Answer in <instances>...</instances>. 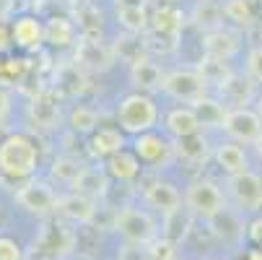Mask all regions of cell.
<instances>
[{"label": "cell", "mask_w": 262, "mask_h": 260, "mask_svg": "<svg viewBox=\"0 0 262 260\" xmlns=\"http://www.w3.org/2000/svg\"><path fill=\"white\" fill-rule=\"evenodd\" d=\"M70 128L76 133H94L99 130V112L89 104H76L70 109Z\"/></svg>", "instance_id": "36"}, {"label": "cell", "mask_w": 262, "mask_h": 260, "mask_svg": "<svg viewBox=\"0 0 262 260\" xmlns=\"http://www.w3.org/2000/svg\"><path fill=\"white\" fill-rule=\"evenodd\" d=\"M73 21H76L81 36H89V39H101V34H104V16H101V11L94 3H81L76 8Z\"/></svg>", "instance_id": "31"}, {"label": "cell", "mask_w": 262, "mask_h": 260, "mask_svg": "<svg viewBox=\"0 0 262 260\" xmlns=\"http://www.w3.org/2000/svg\"><path fill=\"white\" fill-rule=\"evenodd\" d=\"M184 211H190L203 221H210L221 211H226V195H223L221 185L210 177L192 179L184 190Z\"/></svg>", "instance_id": "4"}, {"label": "cell", "mask_w": 262, "mask_h": 260, "mask_svg": "<svg viewBox=\"0 0 262 260\" xmlns=\"http://www.w3.org/2000/svg\"><path fill=\"white\" fill-rule=\"evenodd\" d=\"M26 117L31 123V128L36 130H57L60 120H62V104H60V94L57 91H39L34 94L29 107H26Z\"/></svg>", "instance_id": "9"}, {"label": "cell", "mask_w": 262, "mask_h": 260, "mask_svg": "<svg viewBox=\"0 0 262 260\" xmlns=\"http://www.w3.org/2000/svg\"><path fill=\"white\" fill-rule=\"evenodd\" d=\"M143 198L161 216H171V213L182 211V206H184V195L166 179H151L145 185V190H143Z\"/></svg>", "instance_id": "13"}, {"label": "cell", "mask_w": 262, "mask_h": 260, "mask_svg": "<svg viewBox=\"0 0 262 260\" xmlns=\"http://www.w3.org/2000/svg\"><path fill=\"white\" fill-rule=\"evenodd\" d=\"M86 73L89 70H106L112 63H115V52H112V45H104L101 39H89V36H81L76 45V55H73Z\"/></svg>", "instance_id": "14"}, {"label": "cell", "mask_w": 262, "mask_h": 260, "mask_svg": "<svg viewBox=\"0 0 262 260\" xmlns=\"http://www.w3.org/2000/svg\"><path fill=\"white\" fill-rule=\"evenodd\" d=\"M55 84H57L60 96H78V94L86 91V70L76 60H70L68 65H62L57 70Z\"/></svg>", "instance_id": "26"}, {"label": "cell", "mask_w": 262, "mask_h": 260, "mask_svg": "<svg viewBox=\"0 0 262 260\" xmlns=\"http://www.w3.org/2000/svg\"><path fill=\"white\" fill-rule=\"evenodd\" d=\"M117 8L120 6H151V0H115Z\"/></svg>", "instance_id": "45"}, {"label": "cell", "mask_w": 262, "mask_h": 260, "mask_svg": "<svg viewBox=\"0 0 262 260\" xmlns=\"http://www.w3.org/2000/svg\"><path fill=\"white\" fill-rule=\"evenodd\" d=\"M13 198L26 213H31L36 218L52 216L57 211V201H60V195L55 193L52 185L45 182V179H36V177H31L26 182H18Z\"/></svg>", "instance_id": "5"}, {"label": "cell", "mask_w": 262, "mask_h": 260, "mask_svg": "<svg viewBox=\"0 0 262 260\" xmlns=\"http://www.w3.org/2000/svg\"><path fill=\"white\" fill-rule=\"evenodd\" d=\"M125 148V135L120 128H99L91 133L89 138V154L94 159H109V156H115L117 151H122Z\"/></svg>", "instance_id": "21"}, {"label": "cell", "mask_w": 262, "mask_h": 260, "mask_svg": "<svg viewBox=\"0 0 262 260\" xmlns=\"http://www.w3.org/2000/svg\"><path fill=\"white\" fill-rule=\"evenodd\" d=\"M0 260H26V252L13 237L0 234Z\"/></svg>", "instance_id": "39"}, {"label": "cell", "mask_w": 262, "mask_h": 260, "mask_svg": "<svg viewBox=\"0 0 262 260\" xmlns=\"http://www.w3.org/2000/svg\"><path fill=\"white\" fill-rule=\"evenodd\" d=\"M182 13L177 11V6L169 3H159L156 11H151V29H148V39H161L166 42L169 50H174L177 39H179V31H182Z\"/></svg>", "instance_id": "11"}, {"label": "cell", "mask_w": 262, "mask_h": 260, "mask_svg": "<svg viewBox=\"0 0 262 260\" xmlns=\"http://www.w3.org/2000/svg\"><path fill=\"white\" fill-rule=\"evenodd\" d=\"M174 154H177L179 162L198 167V164H205L213 156V148H210V143L203 133H195V135H187V138H177L174 141Z\"/></svg>", "instance_id": "19"}, {"label": "cell", "mask_w": 262, "mask_h": 260, "mask_svg": "<svg viewBox=\"0 0 262 260\" xmlns=\"http://www.w3.org/2000/svg\"><path fill=\"white\" fill-rule=\"evenodd\" d=\"M254 109H257V115L262 117V94H257V96H254Z\"/></svg>", "instance_id": "47"}, {"label": "cell", "mask_w": 262, "mask_h": 260, "mask_svg": "<svg viewBox=\"0 0 262 260\" xmlns=\"http://www.w3.org/2000/svg\"><path fill=\"white\" fill-rule=\"evenodd\" d=\"M39 167V148L26 133H8L0 141V177L8 182H26Z\"/></svg>", "instance_id": "1"}, {"label": "cell", "mask_w": 262, "mask_h": 260, "mask_svg": "<svg viewBox=\"0 0 262 260\" xmlns=\"http://www.w3.org/2000/svg\"><path fill=\"white\" fill-rule=\"evenodd\" d=\"M117 24L122 26V31L148 34V29H151V8L148 6H120Z\"/></svg>", "instance_id": "30"}, {"label": "cell", "mask_w": 262, "mask_h": 260, "mask_svg": "<svg viewBox=\"0 0 262 260\" xmlns=\"http://www.w3.org/2000/svg\"><path fill=\"white\" fill-rule=\"evenodd\" d=\"M164 94L182 104H195L198 99L208 94V84L198 68H174V70H166Z\"/></svg>", "instance_id": "6"}, {"label": "cell", "mask_w": 262, "mask_h": 260, "mask_svg": "<svg viewBox=\"0 0 262 260\" xmlns=\"http://www.w3.org/2000/svg\"><path fill=\"white\" fill-rule=\"evenodd\" d=\"M156 3H169V6H174V3H177V0H156Z\"/></svg>", "instance_id": "49"}, {"label": "cell", "mask_w": 262, "mask_h": 260, "mask_svg": "<svg viewBox=\"0 0 262 260\" xmlns=\"http://www.w3.org/2000/svg\"><path fill=\"white\" fill-rule=\"evenodd\" d=\"M192 107H195V112H198L203 128H221L223 130V123H226V115H229V104L223 99H215V96L205 94Z\"/></svg>", "instance_id": "28"}, {"label": "cell", "mask_w": 262, "mask_h": 260, "mask_svg": "<svg viewBox=\"0 0 262 260\" xmlns=\"http://www.w3.org/2000/svg\"><path fill=\"white\" fill-rule=\"evenodd\" d=\"M13 11L11 0H0V18H8V13Z\"/></svg>", "instance_id": "46"}, {"label": "cell", "mask_w": 262, "mask_h": 260, "mask_svg": "<svg viewBox=\"0 0 262 260\" xmlns=\"http://www.w3.org/2000/svg\"><path fill=\"white\" fill-rule=\"evenodd\" d=\"M247 76L254 84H262V45L252 47L247 55Z\"/></svg>", "instance_id": "40"}, {"label": "cell", "mask_w": 262, "mask_h": 260, "mask_svg": "<svg viewBox=\"0 0 262 260\" xmlns=\"http://www.w3.org/2000/svg\"><path fill=\"white\" fill-rule=\"evenodd\" d=\"M140 167H143V162L135 156V151H127V148H122V151H117L115 156H109V159L104 162L106 174L115 177V179H120V182H133V179H138Z\"/></svg>", "instance_id": "25"}, {"label": "cell", "mask_w": 262, "mask_h": 260, "mask_svg": "<svg viewBox=\"0 0 262 260\" xmlns=\"http://www.w3.org/2000/svg\"><path fill=\"white\" fill-rule=\"evenodd\" d=\"M229 198L234 201V206L239 211H257L262 208V177L252 169L247 172H239V174H231L229 182Z\"/></svg>", "instance_id": "10"}, {"label": "cell", "mask_w": 262, "mask_h": 260, "mask_svg": "<svg viewBox=\"0 0 262 260\" xmlns=\"http://www.w3.org/2000/svg\"><path fill=\"white\" fill-rule=\"evenodd\" d=\"M11 47H13V26L6 18H0V55H6Z\"/></svg>", "instance_id": "41"}, {"label": "cell", "mask_w": 262, "mask_h": 260, "mask_svg": "<svg viewBox=\"0 0 262 260\" xmlns=\"http://www.w3.org/2000/svg\"><path fill=\"white\" fill-rule=\"evenodd\" d=\"M159 123V107L151 94L133 91L117 102V128L125 135H140L154 130Z\"/></svg>", "instance_id": "2"}, {"label": "cell", "mask_w": 262, "mask_h": 260, "mask_svg": "<svg viewBox=\"0 0 262 260\" xmlns=\"http://www.w3.org/2000/svg\"><path fill=\"white\" fill-rule=\"evenodd\" d=\"M164 130L177 141V138H187V135H195V133H203V123L195 112L192 104L187 107H174L166 112L164 117Z\"/></svg>", "instance_id": "17"}, {"label": "cell", "mask_w": 262, "mask_h": 260, "mask_svg": "<svg viewBox=\"0 0 262 260\" xmlns=\"http://www.w3.org/2000/svg\"><path fill=\"white\" fill-rule=\"evenodd\" d=\"M11 6H13V11H24V13H29V11H36L42 6V0H11Z\"/></svg>", "instance_id": "43"}, {"label": "cell", "mask_w": 262, "mask_h": 260, "mask_svg": "<svg viewBox=\"0 0 262 260\" xmlns=\"http://www.w3.org/2000/svg\"><path fill=\"white\" fill-rule=\"evenodd\" d=\"M148 36L145 34H130V31H122L115 42H112V52H115V60L120 63H127V65H135L140 60L148 57Z\"/></svg>", "instance_id": "18"}, {"label": "cell", "mask_w": 262, "mask_h": 260, "mask_svg": "<svg viewBox=\"0 0 262 260\" xmlns=\"http://www.w3.org/2000/svg\"><path fill=\"white\" fill-rule=\"evenodd\" d=\"M169 260H174V257H169Z\"/></svg>", "instance_id": "51"}, {"label": "cell", "mask_w": 262, "mask_h": 260, "mask_svg": "<svg viewBox=\"0 0 262 260\" xmlns=\"http://www.w3.org/2000/svg\"><path fill=\"white\" fill-rule=\"evenodd\" d=\"M239 50V36L229 29H215L203 34V55H213V57H226L231 60Z\"/></svg>", "instance_id": "23"}, {"label": "cell", "mask_w": 262, "mask_h": 260, "mask_svg": "<svg viewBox=\"0 0 262 260\" xmlns=\"http://www.w3.org/2000/svg\"><path fill=\"white\" fill-rule=\"evenodd\" d=\"M83 169H86V164L78 162L76 156H57V159L52 162L50 177H52L57 185H68V188H73Z\"/></svg>", "instance_id": "35"}, {"label": "cell", "mask_w": 262, "mask_h": 260, "mask_svg": "<svg viewBox=\"0 0 262 260\" xmlns=\"http://www.w3.org/2000/svg\"><path fill=\"white\" fill-rule=\"evenodd\" d=\"M198 70H200V76L205 78L208 89H221L223 84H226L231 76H234V70H231V60L226 57H213V55H203V60L198 63Z\"/></svg>", "instance_id": "27"}, {"label": "cell", "mask_w": 262, "mask_h": 260, "mask_svg": "<svg viewBox=\"0 0 262 260\" xmlns=\"http://www.w3.org/2000/svg\"><path fill=\"white\" fill-rule=\"evenodd\" d=\"M210 229H213V234L215 237H221V239H226V242H234V239H239L242 234H244V224H242V216L239 213H234L231 208H226V211H221L218 216H213L210 221Z\"/></svg>", "instance_id": "33"}, {"label": "cell", "mask_w": 262, "mask_h": 260, "mask_svg": "<svg viewBox=\"0 0 262 260\" xmlns=\"http://www.w3.org/2000/svg\"><path fill=\"white\" fill-rule=\"evenodd\" d=\"M106 177H109V174H106L104 167H86V169L81 172V177L76 179V185H73V190L96 201V198H101V195L106 193V182H109Z\"/></svg>", "instance_id": "32"}, {"label": "cell", "mask_w": 262, "mask_h": 260, "mask_svg": "<svg viewBox=\"0 0 262 260\" xmlns=\"http://www.w3.org/2000/svg\"><path fill=\"white\" fill-rule=\"evenodd\" d=\"M223 130H226L229 141H236L242 146H254L262 138V117L257 115V109L249 107H229Z\"/></svg>", "instance_id": "8"}, {"label": "cell", "mask_w": 262, "mask_h": 260, "mask_svg": "<svg viewBox=\"0 0 262 260\" xmlns=\"http://www.w3.org/2000/svg\"><path fill=\"white\" fill-rule=\"evenodd\" d=\"M112 229H115L125 245H145L151 247L159 239V224L156 218L135 206H125L115 213V221H112Z\"/></svg>", "instance_id": "3"}, {"label": "cell", "mask_w": 262, "mask_h": 260, "mask_svg": "<svg viewBox=\"0 0 262 260\" xmlns=\"http://www.w3.org/2000/svg\"><path fill=\"white\" fill-rule=\"evenodd\" d=\"M213 159H215V164H218L223 172H226L229 177H231V174H239V172H247V169H249L247 151L242 148V143H236V141H226V143L215 146Z\"/></svg>", "instance_id": "22"}, {"label": "cell", "mask_w": 262, "mask_h": 260, "mask_svg": "<svg viewBox=\"0 0 262 260\" xmlns=\"http://www.w3.org/2000/svg\"><path fill=\"white\" fill-rule=\"evenodd\" d=\"M254 151H257V156H259V162H262V138L254 143Z\"/></svg>", "instance_id": "48"}, {"label": "cell", "mask_w": 262, "mask_h": 260, "mask_svg": "<svg viewBox=\"0 0 262 260\" xmlns=\"http://www.w3.org/2000/svg\"><path fill=\"white\" fill-rule=\"evenodd\" d=\"M76 3H78V6H81V3H91V0H76Z\"/></svg>", "instance_id": "50"}, {"label": "cell", "mask_w": 262, "mask_h": 260, "mask_svg": "<svg viewBox=\"0 0 262 260\" xmlns=\"http://www.w3.org/2000/svg\"><path fill=\"white\" fill-rule=\"evenodd\" d=\"M78 39H81V31L73 18H62V16L47 18V45L62 50V47H76Z\"/></svg>", "instance_id": "24"}, {"label": "cell", "mask_w": 262, "mask_h": 260, "mask_svg": "<svg viewBox=\"0 0 262 260\" xmlns=\"http://www.w3.org/2000/svg\"><path fill=\"white\" fill-rule=\"evenodd\" d=\"M223 18H226V13H223V3H218V0H195L190 11V24L200 34L223 29Z\"/></svg>", "instance_id": "20"}, {"label": "cell", "mask_w": 262, "mask_h": 260, "mask_svg": "<svg viewBox=\"0 0 262 260\" xmlns=\"http://www.w3.org/2000/svg\"><path fill=\"white\" fill-rule=\"evenodd\" d=\"M164 78H166V70L154 57H145V60L130 65V84L135 91H143V94L164 91Z\"/></svg>", "instance_id": "16"}, {"label": "cell", "mask_w": 262, "mask_h": 260, "mask_svg": "<svg viewBox=\"0 0 262 260\" xmlns=\"http://www.w3.org/2000/svg\"><path fill=\"white\" fill-rule=\"evenodd\" d=\"M252 86H254V81L249 76H236L234 73V76L218 89V94L229 107H244V104H249V99H254Z\"/></svg>", "instance_id": "29"}, {"label": "cell", "mask_w": 262, "mask_h": 260, "mask_svg": "<svg viewBox=\"0 0 262 260\" xmlns=\"http://www.w3.org/2000/svg\"><path fill=\"white\" fill-rule=\"evenodd\" d=\"M223 13H226V21H234L236 26H244V29L254 24L252 0H223Z\"/></svg>", "instance_id": "37"}, {"label": "cell", "mask_w": 262, "mask_h": 260, "mask_svg": "<svg viewBox=\"0 0 262 260\" xmlns=\"http://www.w3.org/2000/svg\"><path fill=\"white\" fill-rule=\"evenodd\" d=\"M55 213H57L60 218L70 221V224L86 227V224H91L94 216H96V201L73 190V193H68V195H60Z\"/></svg>", "instance_id": "15"}, {"label": "cell", "mask_w": 262, "mask_h": 260, "mask_svg": "<svg viewBox=\"0 0 262 260\" xmlns=\"http://www.w3.org/2000/svg\"><path fill=\"white\" fill-rule=\"evenodd\" d=\"M26 73H29V63L24 57H13L8 52L0 55V86H6V89L21 86Z\"/></svg>", "instance_id": "34"}, {"label": "cell", "mask_w": 262, "mask_h": 260, "mask_svg": "<svg viewBox=\"0 0 262 260\" xmlns=\"http://www.w3.org/2000/svg\"><path fill=\"white\" fill-rule=\"evenodd\" d=\"M60 239H73V237H70V232H68L65 227H50V229H45L42 247H45L50 255L60 257L62 252H68V250H70V245H60Z\"/></svg>", "instance_id": "38"}, {"label": "cell", "mask_w": 262, "mask_h": 260, "mask_svg": "<svg viewBox=\"0 0 262 260\" xmlns=\"http://www.w3.org/2000/svg\"><path fill=\"white\" fill-rule=\"evenodd\" d=\"M133 151L135 156L143 162V167H151V169H164L169 167L177 154H174V141L159 135L156 130H148L133 138Z\"/></svg>", "instance_id": "7"}, {"label": "cell", "mask_w": 262, "mask_h": 260, "mask_svg": "<svg viewBox=\"0 0 262 260\" xmlns=\"http://www.w3.org/2000/svg\"><path fill=\"white\" fill-rule=\"evenodd\" d=\"M249 237L254 242H262V218H257V221H252V224H249Z\"/></svg>", "instance_id": "44"}, {"label": "cell", "mask_w": 262, "mask_h": 260, "mask_svg": "<svg viewBox=\"0 0 262 260\" xmlns=\"http://www.w3.org/2000/svg\"><path fill=\"white\" fill-rule=\"evenodd\" d=\"M11 109H13V96L6 86H0V125L11 117Z\"/></svg>", "instance_id": "42"}, {"label": "cell", "mask_w": 262, "mask_h": 260, "mask_svg": "<svg viewBox=\"0 0 262 260\" xmlns=\"http://www.w3.org/2000/svg\"><path fill=\"white\" fill-rule=\"evenodd\" d=\"M11 26H13V45L18 50L36 52V50H42V45H47V24L42 18H36L34 13L16 16Z\"/></svg>", "instance_id": "12"}, {"label": "cell", "mask_w": 262, "mask_h": 260, "mask_svg": "<svg viewBox=\"0 0 262 260\" xmlns=\"http://www.w3.org/2000/svg\"><path fill=\"white\" fill-rule=\"evenodd\" d=\"M26 260H29V257H26Z\"/></svg>", "instance_id": "52"}]
</instances>
